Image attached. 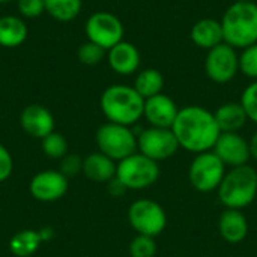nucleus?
I'll return each instance as SVG.
<instances>
[{
	"instance_id": "22",
	"label": "nucleus",
	"mask_w": 257,
	"mask_h": 257,
	"mask_svg": "<svg viewBox=\"0 0 257 257\" xmlns=\"http://www.w3.org/2000/svg\"><path fill=\"white\" fill-rule=\"evenodd\" d=\"M45 239H47L45 230H42V232L32 230V229L20 230L11 238L9 250L14 256L30 257L39 250L42 241H45Z\"/></svg>"
},
{
	"instance_id": "34",
	"label": "nucleus",
	"mask_w": 257,
	"mask_h": 257,
	"mask_svg": "<svg viewBox=\"0 0 257 257\" xmlns=\"http://www.w3.org/2000/svg\"><path fill=\"white\" fill-rule=\"evenodd\" d=\"M248 146H250V155H251V158H254L257 161V131L251 136V139L248 140Z\"/></svg>"
},
{
	"instance_id": "15",
	"label": "nucleus",
	"mask_w": 257,
	"mask_h": 257,
	"mask_svg": "<svg viewBox=\"0 0 257 257\" xmlns=\"http://www.w3.org/2000/svg\"><path fill=\"white\" fill-rule=\"evenodd\" d=\"M20 125L26 134L42 140L54 131V117L51 111L44 105L32 104L21 111Z\"/></svg>"
},
{
	"instance_id": "36",
	"label": "nucleus",
	"mask_w": 257,
	"mask_h": 257,
	"mask_svg": "<svg viewBox=\"0 0 257 257\" xmlns=\"http://www.w3.org/2000/svg\"><path fill=\"white\" fill-rule=\"evenodd\" d=\"M6 2H9V0H0V5H2V3H6Z\"/></svg>"
},
{
	"instance_id": "32",
	"label": "nucleus",
	"mask_w": 257,
	"mask_h": 257,
	"mask_svg": "<svg viewBox=\"0 0 257 257\" xmlns=\"http://www.w3.org/2000/svg\"><path fill=\"white\" fill-rule=\"evenodd\" d=\"M14 170V160L11 152L0 145V182H5L6 179H9V176L12 175Z\"/></svg>"
},
{
	"instance_id": "18",
	"label": "nucleus",
	"mask_w": 257,
	"mask_h": 257,
	"mask_svg": "<svg viewBox=\"0 0 257 257\" xmlns=\"http://www.w3.org/2000/svg\"><path fill=\"white\" fill-rule=\"evenodd\" d=\"M220 236L229 244H239L248 235L247 217L239 209H226L218 218Z\"/></svg>"
},
{
	"instance_id": "25",
	"label": "nucleus",
	"mask_w": 257,
	"mask_h": 257,
	"mask_svg": "<svg viewBox=\"0 0 257 257\" xmlns=\"http://www.w3.org/2000/svg\"><path fill=\"white\" fill-rule=\"evenodd\" d=\"M41 148L47 157L54 160H62L65 155H68V142L60 133L56 131L41 140Z\"/></svg>"
},
{
	"instance_id": "12",
	"label": "nucleus",
	"mask_w": 257,
	"mask_h": 257,
	"mask_svg": "<svg viewBox=\"0 0 257 257\" xmlns=\"http://www.w3.org/2000/svg\"><path fill=\"white\" fill-rule=\"evenodd\" d=\"M68 188L69 179L60 170H42L29 184L32 197L39 202H56L66 194Z\"/></svg>"
},
{
	"instance_id": "7",
	"label": "nucleus",
	"mask_w": 257,
	"mask_h": 257,
	"mask_svg": "<svg viewBox=\"0 0 257 257\" xmlns=\"http://www.w3.org/2000/svg\"><path fill=\"white\" fill-rule=\"evenodd\" d=\"M224 175L226 166L212 151L197 154L188 169L190 184L199 193H211L218 190Z\"/></svg>"
},
{
	"instance_id": "27",
	"label": "nucleus",
	"mask_w": 257,
	"mask_h": 257,
	"mask_svg": "<svg viewBox=\"0 0 257 257\" xmlns=\"http://www.w3.org/2000/svg\"><path fill=\"white\" fill-rule=\"evenodd\" d=\"M157 242L155 238L146 235H137L130 242V256L131 257H155Z\"/></svg>"
},
{
	"instance_id": "14",
	"label": "nucleus",
	"mask_w": 257,
	"mask_h": 257,
	"mask_svg": "<svg viewBox=\"0 0 257 257\" xmlns=\"http://www.w3.org/2000/svg\"><path fill=\"white\" fill-rule=\"evenodd\" d=\"M179 113L176 102L166 93H158L152 98L145 99L143 117L151 126L172 128Z\"/></svg>"
},
{
	"instance_id": "11",
	"label": "nucleus",
	"mask_w": 257,
	"mask_h": 257,
	"mask_svg": "<svg viewBox=\"0 0 257 257\" xmlns=\"http://www.w3.org/2000/svg\"><path fill=\"white\" fill-rule=\"evenodd\" d=\"M205 72L217 84H227L239 72V54L233 47L223 42L206 53Z\"/></svg>"
},
{
	"instance_id": "13",
	"label": "nucleus",
	"mask_w": 257,
	"mask_h": 257,
	"mask_svg": "<svg viewBox=\"0 0 257 257\" xmlns=\"http://www.w3.org/2000/svg\"><path fill=\"white\" fill-rule=\"evenodd\" d=\"M212 152L223 161L226 167H241L248 164L250 146L239 133H221L217 139Z\"/></svg>"
},
{
	"instance_id": "5",
	"label": "nucleus",
	"mask_w": 257,
	"mask_h": 257,
	"mask_svg": "<svg viewBox=\"0 0 257 257\" xmlns=\"http://www.w3.org/2000/svg\"><path fill=\"white\" fill-rule=\"evenodd\" d=\"M116 178L126 190H146L160 178V164L139 151L117 163Z\"/></svg>"
},
{
	"instance_id": "24",
	"label": "nucleus",
	"mask_w": 257,
	"mask_h": 257,
	"mask_svg": "<svg viewBox=\"0 0 257 257\" xmlns=\"http://www.w3.org/2000/svg\"><path fill=\"white\" fill-rule=\"evenodd\" d=\"M44 3L45 12L62 23L75 20L83 8V0H44Z\"/></svg>"
},
{
	"instance_id": "26",
	"label": "nucleus",
	"mask_w": 257,
	"mask_h": 257,
	"mask_svg": "<svg viewBox=\"0 0 257 257\" xmlns=\"http://www.w3.org/2000/svg\"><path fill=\"white\" fill-rule=\"evenodd\" d=\"M105 56H107V51L102 47H99V45H96L95 42H90V41H86L84 44H81L78 47V51H77L78 60L83 65H87V66H93V65L101 63Z\"/></svg>"
},
{
	"instance_id": "33",
	"label": "nucleus",
	"mask_w": 257,
	"mask_h": 257,
	"mask_svg": "<svg viewBox=\"0 0 257 257\" xmlns=\"http://www.w3.org/2000/svg\"><path fill=\"white\" fill-rule=\"evenodd\" d=\"M108 184V191L113 194V196H120V194H123L125 191H126V188L119 182V179L117 178H113L110 182H107Z\"/></svg>"
},
{
	"instance_id": "31",
	"label": "nucleus",
	"mask_w": 257,
	"mask_h": 257,
	"mask_svg": "<svg viewBox=\"0 0 257 257\" xmlns=\"http://www.w3.org/2000/svg\"><path fill=\"white\" fill-rule=\"evenodd\" d=\"M60 172L69 179L75 178L78 173H83V158L78 155H65L60 163Z\"/></svg>"
},
{
	"instance_id": "8",
	"label": "nucleus",
	"mask_w": 257,
	"mask_h": 257,
	"mask_svg": "<svg viewBox=\"0 0 257 257\" xmlns=\"http://www.w3.org/2000/svg\"><path fill=\"white\" fill-rule=\"evenodd\" d=\"M128 221L137 235L157 238L167 226V214L158 202L139 199L128 208Z\"/></svg>"
},
{
	"instance_id": "35",
	"label": "nucleus",
	"mask_w": 257,
	"mask_h": 257,
	"mask_svg": "<svg viewBox=\"0 0 257 257\" xmlns=\"http://www.w3.org/2000/svg\"><path fill=\"white\" fill-rule=\"evenodd\" d=\"M235 2H254V0H235Z\"/></svg>"
},
{
	"instance_id": "23",
	"label": "nucleus",
	"mask_w": 257,
	"mask_h": 257,
	"mask_svg": "<svg viewBox=\"0 0 257 257\" xmlns=\"http://www.w3.org/2000/svg\"><path fill=\"white\" fill-rule=\"evenodd\" d=\"M133 87L139 92V95L143 99H148V98H152L158 93H163L164 77L158 69L146 68L137 74Z\"/></svg>"
},
{
	"instance_id": "21",
	"label": "nucleus",
	"mask_w": 257,
	"mask_h": 257,
	"mask_svg": "<svg viewBox=\"0 0 257 257\" xmlns=\"http://www.w3.org/2000/svg\"><path fill=\"white\" fill-rule=\"evenodd\" d=\"M29 30L26 23L15 15L0 17V47L15 48L27 39Z\"/></svg>"
},
{
	"instance_id": "17",
	"label": "nucleus",
	"mask_w": 257,
	"mask_h": 257,
	"mask_svg": "<svg viewBox=\"0 0 257 257\" xmlns=\"http://www.w3.org/2000/svg\"><path fill=\"white\" fill-rule=\"evenodd\" d=\"M190 38L194 45L202 50H212L214 47L224 42L221 21L215 18H202L196 21L190 30Z\"/></svg>"
},
{
	"instance_id": "20",
	"label": "nucleus",
	"mask_w": 257,
	"mask_h": 257,
	"mask_svg": "<svg viewBox=\"0 0 257 257\" xmlns=\"http://www.w3.org/2000/svg\"><path fill=\"white\" fill-rule=\"evenodd\" d=\"M215 122L221 133H239L248 122L241 102H226L214 111Z\"/></svg>"
},
{
	"instance_id": "19",
	"label": "nucleus",
	"mask_w": 257,
	"mask_h": 257,
	"mask_svg": "<svg viewBox=\"0 0 257 257\" xmlns=\"http://www.w3.org/2000/svg\"><path fill=\"white\" fill-rule=\"evenodd\" d=\"M116 167L117 163L99 151L83 158V175L93 182H110L113 178H116Z\"/></svg>"
},
{
	"instance_id": "28",
	"label": "nucleus",
	"mask_w": 257,
	"mask_h": 257,
	"mask_svg": "<svg viewBox=\"0 0 257 257\" xmlns=\"http://www.w3.org/2000/svg\"><path fill=\"white\" fill-rule=\"evenodd\" d=\"M239 72L251 80H257V42L241 51Z\"/></svg>"
},
{
	"instance_id": "3",
	"label": "nucleus",
	"mask_w": 257,
	"mask_h": 257,
	"mask_svg": "<svg viewBox=\"0 0 257 257\" xmlns=\"http://www.w3.org/2000/svg\"><path fill=\"white\" fill-rule=\"evenodd\" d=\"M224 42L244 50L257 42V3L233 2L221 18Z\"/></svg>"
},
{
	"instance_id": "30",
	"label": "nucleus",
	"mask_w": 257,
	"mask_h": 257,
	"mask_svg": "<svg viewBox=\"0 0 257 257\" xmlns=\"http://www.w3.org/2000/svg\"><path fill=\"white\" fill-rule=\"evenodd\" d=\"M17 8L20 15L26 18H38L45 12L44 0H18Z\"/></svg>"
},
{
	"instance_id": "2",
	"label": "nucleus",
	"mask_w": 257,
	"mask_h": 257,
	"mask_svg": "<svg viewBox=\"0 0 257 257\" xmlns=\"http://www.w3.org/2000/svg\"><path fill=\"white\" fill-rule=\"evenodd\" d=\"M99 107L108 122L131 126L143 117L145 99L133 86L113 84L102 92Z\"/></svg>"
},
{
	"instance_id": "10",
	"label": "nucleus",
	"mask_w": 257,
	"mask_h": 257,
	"mask_svg": "<svg viewBox=\"0 0 257 257\" xmlns=\"http://www.w3.org/2000/svg\"><path fill=\"white\" fill-rule=\"evenodd\" d=\"M137 151L160 163L172 158L179 151V143L172 128L149 126L137 136Z\"/></svg>"
},
{
	"instance_id": "1",
	"label": "nucleus",
	"mask_w": 257,
	"mask_h": 257,
	"mask_svg": "<svg viewBox=\"0 0 257 257\" xmlns=\"http://www.w3.org/2000/svg\"><path fill=\"white\" fill-rule=\"evenodd\" d=\"M172 131L176 136L179 148L194 155L212 151L221 134L214 113L202 105H187L179 108Z\"/></svg>"
},
{
	"instance_id": "16",
	"label": "nucleus",
	"mask_w": 257,
	"mask_h": 257,
	"mask_svg": "<svg viewBox=\"0 0 257 257\" xmlns=\"http://www.w3.org/2000/svg\"><path fill=\"white\" fill-rule=\"evenodd\" d=\"M110 68L119 75H133L140 66V51L128 41H120L107 51Z\"/></svg>"
},
{
	"instance_id": "4",
	"label": "nucleus",
	"mask_w": 257,
	"mask_h": 257,
	"mask_svg": "<svg viewBox=\"0 0 257 257\" xmlns=\"http://www.w3.org/2000/svg\"><path fill=\"white\" fill-rule=\"evenodd\" d=\"M218 199L227 209H244L257 196V172L248 164L226 172L220 187Z\"/></svg>"
},
{
	"instance_id": "9",
	"label": "nucleus",
	"mask_w": 257,
	"mask_h": 257,
	"mask_svg": "<svg viewBox=\"0 0 257 257\" xmlns=\"http://www.w3.org/2000/svg\"><path fill=\"white\" fill-rule=\"evenodd\" d=\"M84 32L87 41L95 42L96 45L102 47L108 51L111 47L123 41V24L122 21L111 12L99 11L92 14L84 26Z\"/></svg>"
},
{
	"instance_id": "29",
	"label": "nucleus",
	"mask_w": 257,
	"mask_h": 257,
	"mask_svg": "<svg viewBox=\"0 0 257 257\" xmlns=\"http://www.w3.org/2000/svg\"><path fill=\"white\" fill-rule=\"evenodd\" d=\"M248 116V120L257 123V80H253L242 92L239 101Z\"/></svg>"
},
{
	"instance_id": "6",
	"label": "nucleus",
	"mask_w": 257,
	"mask_h": 257,
	"mask_svg": "<svg viewBox=\"0 0 257 257\" xmlns=\"http://www.w3.org/2000/svg\"><path fill=\"white\" fill-rule=\"evenodd\" d=\"M95 142L99 152L116 163L137 152V136L131 126L107 122L96 130Z\"/></svg>"
}]
</instances>
